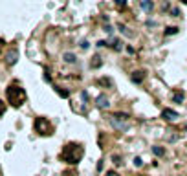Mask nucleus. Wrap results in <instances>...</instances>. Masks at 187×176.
<instances>
[{"mask_svg":"<svg viewBox=\"0 0 187 176\" xmlns=\"http://www.w3.org/2000/svg\"><path fill=\"white\" fill-rule=\"evenodd\" d=\"M141 7H143V11H152L154 2H152V0H143V2H141Z\"/></svg>","mask_w":187,"mask_h":176,"instance_id":"nucleus-7","label":"nucleus"},{"mask_svg":"<svg viewBox=\"0 0 187 176\" xmlns=\"http://www.w3.org/2000/svg\"><path fill=\"white\" fill-rule=\"evenodd\" d=\"M116 4L118 6H125V0H116Z\"/></svg>","mask_w":187,"mask_h":176,"instance_id":"nucleus-21","label":"nucleus"},{"mask_svg":"<svg viewBox=\"0 0 187 176\" xmlns=\"http://www.w3.org/2000/svg\"><path fill=\"white\" fill-rule=\"evenodd\" d=\"M97 66H101V57H94L92 61V68H97Z\"/></svg>","mask_w":187,"mask_h":176,"instance_id":"nucleus-12","label":"nucleus"},{"mask_svg":"<svg viewBox=\"0 0 187 176\" xmlns=\"http://www.w3.org/2000/svg\"><path fill=\"white\" fill-rule=\"evenodd\" d=\"M17 61H18V50H17V48H13V50H9V51L6 53V64L13 66Z\"/></svg>","mask_w":187,"mask_h":176,"instance_id":"nucleus-4","label":"nucleus"},{"mask_svg":"<svg viewBox=\"0 0 187 176\" xmlns=\"http://www.w3.org/2000/svg\"><path fill=\"white\" fill-rule=\"evenodd\" d=\"M55 90L59 92V95H61V97H66V95H68V92H66V90H61V88H55Z\"/></svg>","mask_w":187,"mask_h":176,"instance_id":"nucleus-17","label":"nucleus"},{"mask_svg":"<svg viewBox=\"0 0 187 176\" xmlns=\"http://www.w3.org/2000/svg\"><path fill=\"white\" fill-rule=\"evenodd\" d=\"M64 61H66V62H70V64H73L77 59H75V55H73V53H64Z\"/></svg>","mask_w":187,"mask_h":176,"instance_id":"nucleus-9","label":"nucleus"},{"mask_svg":"<svg viewBox=\"0 0 187 176\" xmlns=\"http://www.w3.org/2000/svg\"><path fill=\"white\" fill-rule=\"evenodd\" d=\"M107 176H119V174H118V173H114V171H110V173H108Z\"/></svg>","mask_w":187,"mask_h":176,"instance_id":"nucleus-22","label":"nucleus"},{"mask_svg":"<svg viewBox=\"0 0 187 176\" xmlns=\"http://www.w3.org/2000/svg\"><path fill=\"white\" fill-rule=\"evenodd\" d=\"M97 107H99V108H103V110H107V108L110 107L108 97H107V95H103V94H101V95H97Z\"/></svg>","mask_w":187,"mask_h":176,"instance_id":"nucleus-6","label":"nucleus"},{"mask_svg":"<svg viewBox=\"0 0 187 176\" xmlns=\"http://www.w3.org/2000/svg\"><path fill=\"white\" fill-rule=\"evenodd\" d=\"M134 165H136V167H140V165H141V160H140V158H136V160H134Z\"/></svg>","mask_w":187,"mask_h":176,"instance_id":"nucleus-19","label":"nucleus"},{"mask_svg":"<svg viewBox=\"0 0 187 176\" xmlns=\"http://www.w3.org/2000/svg\"><path fill=\"white\" fill-rule=\"evenodd\" d=\"M143 77H145V75H143L141 72H134V73H132V81H134V83H141Z\"/></svg>","mask_w":187,"mask_h":176,"instance_id":"nucleus-8","label":"nucleus"},{"mask_svg":"<svg viewBox=\"0 0 187 176\" xmlns=\"http://www.w3.org/2000/svg\"><path fill=\"white\" fill-rule=\"evenodd\" d=\"M79 46H81L83 50H88V48H90V44H88V40H81V44H79Z\"/></svg>","mask_w":187,"mask_h":176,"instance_id":"nucleus-16","label":"nucleus"},{"mask_svg":"<svg viewBox=\"0 0 187 176\" xmlns=\"http://www.w3.org/2000/svg\"><path fill=\"white\" fill-rule=\"evenodd\" d=\"M105 44H107V42H105V40H99V42H97V48H103V46H105Z\"/></svg>","mask_w":187,"mask_h":176,"instance_id":"nucleus-20","label":"nucleus"},{"mask_svg":"<svg viewBox=\"0 0 187 176\" xmlns=\"http://www.w3.org/2000/svg\"><path fill=\"white\" fill-rule=\"evenodd\" d=\"M112 46H114V50H121V40H118V39H116Z\"/></svg>","mask_w":187,"mask_h":176,"instance_id":"nucleus-15","label":"nucleus"},{"mask_svg":"<svg viewBox=\"0 0 187 176\" xmlns=\"http://www.w3.org/2000/svg\"><path fill=\"white\" fill-rule=\"evenodd\" d=\"M81 154H83V149L77 147V145H68L62 152V158L66 160V163H79L81 160Z\"/></svg>","mask_w":187,"mask_h":176,"instance_id":"nucleus-2","label":"nucleus"},{"mask_svg":"<svg viewBox=\"0 0 187 176\" xmlns=\"http://www.w3.org/2000/svg\"><path fill=\"white\" fill-rule=\"evenodd\" d=\"M2 44H4V40H0V48H2Z\"/></svg>","mask_w":187,"mask_h":176,"instance_id":"nucleus-24","label":"nucleus"},{"mask_svg":"<svg viewBox=\"0 0 187 176\" xmlns=\"http://www.w3.org/2000/svg\"><path fill=\"white\" fill-rule=\"evenodd\" d=\"M162 118L167 119V121H174V119L178 118V112H174V110H171V108H163V110H162Z\"/></svg>","mask_w":187,"mask_h":176,"instance_id":"nucleus-5","label":"nucleus"},{"mask_svg":"<svg viewBox=\"0 0 187 176\" xmlns=\"http://www.w3.org/2000/svg\"><path fill=\"white\" fill-rule=\"evenodd\" d=\"M35 129H37L39 132H42V134H48L51 127H50L48 119H44V118H37V121H35Z\"/></svg>","mask_w":187,"mask_h":176,"instance_id":"nucleus-3","label":"nucleus"},{"mask_svg":"<svg viewBox=\"0 0 187 176\" xmlns=\"http://www.w3.org/2000/svg\"><path fill=\"white\" fill-rule=\"evenodd\" d=\"M152 152H154L156 156H163V149H162V147H152Z\"/></svg>","mask_w":187,"mask_h":176,"instance_id":"nucleus-13","label":"nucleus"},{"mask_svg":"<svg viewBox=\"0 0 187 176\" xmlns=\"http://www.w3.org/2000/svg\"><path fill=\"white\" fill-rule=\"evenodd\" d=\"M171 15H173V17H180V9H178V7H173V9H171Z\"/></svg>","mask_w":187,"mask_h":176,"instance_id":"nucleus-14","label":"nucleus"},{"mask_svg":"<svg viewBox=\"0 0 187 176\" xmlns=\"http://www.w3.org/2000/svg\"><path fill=\"white\" fill-rule=\"evenodd\" d=\"M2 112H4V105L0 103V114H2Z\"/></svg>","mask_w":187,"mask_h":176,"instance_id":"nucleus-23","label":"nucleus"},{"mask_svg":"<svg viewBox=\"0 0 187 176\" xmlns=\"http://www.w3.org/2000/svg\"><path fill=\"white\" fill-rule=\"evenodd\" d=\"M174 33H178V28H174V26L165 29V35H167V37H169V35H174Z\"/></svg>","mask_w":187,"mask_h":176,"instance_id":"nucleus-11","label":"nucleus"},{"mask_svg":"<svg viewBox=\"0 0 187 176\" xmlns=\"http://www.w3.org/2000/svg\"><path fill=\"white\" fill-rule=\"evenodd\" d=\"M173 101H174V103H182V101H184V94H182V92L173 94Z\"/></svg>","mask_w":187,"mask_h":176,"instance_id":"nucleus-10","label":"nucleus"},{"mask_svg":"<svg viewBox=\"0 0 187 176\" xmlns=\"http://www.w3.org/2000/svg\"><path fill=\"white\" fill-rule=\"evenodd\" d=\"M6 94H7V101H9L13 107H20V105L26 101V92H24V88H20V86H17V84H11Z\"/></svg>","mask_w":187,"mask_h":176,"instance_id":"nucleus-1","label":"nucleus"},{"mask_svg":"<svg viewBox=\"0 0 187 176\" xmlns=\"http://www.w3.org/2000/svg\"><path fill=\"white\" fill-rule=\"evenodd\" d=\"M119 29H121V33H123V35H129V29H127L123 24H119Z\"/></svg>","mask_w":187,"mask_h":176,"instance_id":"nucleus-18","label":"nucleus"}]
</instances>
